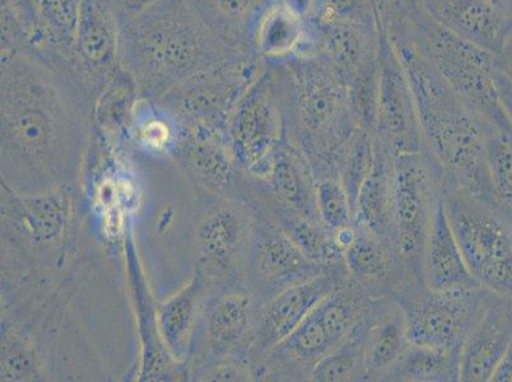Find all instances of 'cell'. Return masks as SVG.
I'll return each instance as SVG.
<instances>
[{
	"instance_id": "18",
	"label": "cell",
	"mask_w": 512,
	"mask_h": 382,
	"mask_svg": "<svg viewBox=\"0 0 512 382\" xmlns=\"http://www.w3.org/2000/svg\"><path fill=\"white\" fill-rule=\"evenodd\" d=\"M512 342V297L487 291L481 314L460 351V379L491 381Z\"/></svg>"
},
{
	"instance_id": "32",
	"label": "cell",
	"mask_w": 512,
	"mask_h": 382,
	"mask_svg": "<svg viewBox=\"0 0 512 382\" xmlns=\"http://www.w3.org/2000/svg\"><path fill=\"white\" fill-rule=\"evenodd\" d=\"M311 381L367 382L362 334L358 326L355 332L315 366Z\"/></svg>"
},
{
	"instance_id": "19",
	"label": "cell",
	"mask_w": 512,
	"mask_h": 382,
	"mask_svg": "<svg viewBox=\"0 0 512 382\" xmlns=\"http://www.w3.org/2000/svg\"><path fill=\"white\" fill-rule=\"evenodd\" d=\"M344 263L349 279L375 297L395 300L409 288L425 286L408 281L389 241L357 225L355 235L344 249Z\"/></svg>"
},
{
	"instance_id": "20",
	"label": "cell",
	"mask_w": 512,
	"mask_h": 382,
	"mask_svg": "<svg viewBox=\"0 0 512 382\" xmlns=\"http://www.w3.org/2000/svg\"><path fill=\"white\" fill-rule=\"evenodd\" d=\"M213 287L195 270L181 290L156 306L158 337L175 365H189L204 307Z\"/></svg>"
},
{
	"instance_id": "31",
	"label": "cell",
	"mask_w": 512,
	"mask_h": 382,
	"mask_svg": "<svg viewBox=\"0 0 512 382\" xmlns=\"http://www.w3.org/2000/svg\"><path fill=\"white\" fill-rule=\"evenodd\" d=\"M37 25L46 45L40 50L57 51L74 63L76 41L82 0H34Z\"/></svg>"
},
{
	"instance_id": "14",
	"label": "cell",
	"mask_w": 512,
	"mask_h": 382,
	"mask_svg": "<svg viewBox=\"0 0 512 382\" xmlns=\"http://www.w3.org/2000/svg\"><path fill=\"white\" fill-rule=\"evenodd\" d=\"M69 186L23 193L2 181V230L34 253L62 246L72 217Z\"/></svg>"
},
{
	"instance_id": "34",
	"label": "cell",
	"mask_w": 512,
	"mask_h": 382,
	"mask_svg": "<svg viewBox=\"0 0 512 382\" xmlns=\"http://www.w3.org/2000/svg\"><path fill=\"white\" fill-rule=\"evenodd\" d=\"M487 165L493 193L512 209V135L493 133L488 138Z\"/></svg>"
},
{
	"instance_id": "8",
	"label": "cell",
	"mask_w": 512,
	"mask_h": 382,
	"mask_svg": "<svg viewBox=\"0 0 512 382\" xmlns=\"http://www.w3.org/2000/svg\"><path fill=\"white\" fill-rule=\"evenodd\" d=\"M286 138L285 105L276 65L263 72L235 107L225 143L237 169L249 180L263 181L271 170L274 152Z\"/></svg>"
},
{
	"instance_id": "28",
	"label": "cell",
	"mask_w": 512,
	"mask_h": 382,
	"mask_svg": "<svg viewBox=\"0 0 512 382\" xmlns=\"http://www.w3.org/2000/svg\"><path fill=\"white\" fill-rule=\"evenodd\" d=\"M183 127L160 101L139 100L124 137L156 156H174Z\"/></svg>"
},
{
	"instance_id": "35",
	"label": "cell",
	"mask_w": 512,
	"mask_h": 382,
	"mask_svg": "<svg viewBox=\"0 0 512 382\" xmlns=\"http://www.w3.org/2000/svg\"><path fill=\"white\" fill-rule=\"evenodd\" d=\"M3 6L11 9L17 20L21 22L23 29L29 35V48L40 43L43 39L39 25H37V18L34 7V0H2Z\"/></svg>"
},
{
	"instance_id": "17",
	"label": "cell",
	"mask_w": 512,
	"mask_h": 382,
	"mask_svg": "<svg viewBox=\"0 0 512 382\" xmlns=\"http://www.w3.org/2000/svg\"><path fill=\"white\" fill-rule=\"evenodd\" d=\"M437 23L497 54L512 35V0H420Z\"/></svg>"
},
{
	"instance_id": "26",
	"label": "cell",
	"mask_w": 512,
	"mask_h": 382,
	"mask_svg": "<svg viewBox=\"0 0 512 382\" xmlns=\"http://www.w3.org/2000/svg\"><path fill=\"white\" fill-rule=\"evenodd\" d=\"M283 0H192L204 22L232 48L251 53V35L265 11Z\"/></svg>"
},
{
	"instance_id": "30",
	"label": "cell",
	"mask_w": 512,
	"mask_h": 382,
	"mask_svg": "<svg viewBox=\"0 0 512 382\" xmlns=\"http://www.w3.org/2000/svg\"><path fill=\"white\" fill-rule=\"evenodd\" d=\"M460 351L412 344L384 382H459Z\"/></svg>"
},
{
	"instance_id": "12",
	"label": "cell",
	"mask_w": 512,
	"mask_h": 382,
	"mask_svg": "<svg viewBox=\"0 0 512 382\" xmlns=\"http://www.w3.org/2000/svg\"><path fill=\"white\" fill-rule=\"evenodd\" d=\"M259 304L244 283L223 284L209 293L190 372L227 361H244ZM248 363V362H246Z\"/></svg>"
},
{
	"instance_id": "9",
	"label": "cell",
	"mask_w": 512,
	"mask_h": 382,
	"mask_svg": "<svg viewBox=\"0 0 512 382\" xmlns=\"http://www.w3.org/2000/svg\"><path fill=\"white\" fill-rule=\"evenodd\" d=\"M255 225L245 197H227L204 214L195 231V270L214 288L242 283Z\"/></svg>"
},
{
	"instance_id": "36",
	"label": "cell",
	"mask_w": 512,
	"mask_h": 382,
	"mask_svg": "<svg viewBox=\"0 0 512 382\" xmlns=\"http://www.w3.org/2000/svg\"><path fill=\"white\" fill-rule=\"evenodd\" d=\"M161 0H110L119 25L132 21L133 18L142 15L152 7H155Z\"/></svg>"
},
{
	"instance_id": "1",
	"label": "cell",
	"mask_w": 512,
	"mask_h": 382,
	"mask_svg": "<svg viewBox=\"0 0 512 382\" xmlns=\"http://www.w3.org/2000/svg\"><path fill=\"white\" fill-rule=\"evenodd\" d=\"M95 102L72 60L2 54V181L23 193L69 186L96 132Z\"/></svg>"
},
{
	"instance_id": "21",
	"label": "cell",
	"mask_w": 512,
	"mask_h": 382,
	"mask_svg": "<svg viewBox=\"0 0 512 382\" xmlns=\"http://www.w3.org/2000/svg\"><path fill=\"white\" fill-rule=\"evenodd\" d=\"M358 328L361 330L367 382L385 376L411 346L402 306L389 297H374Z\"/></svg>"
},
{
	"instance_id": "22",
	"label": "cell",
	"mask_w": 512,
	"mask_h": 382,
	"mask_svg": "<svg viewBox=\"0 0 512 382\" xmlns=\"http://www.w3.org/2000/svg\"><path fill=\"white\" fill-rule=\"evenodd\" d=\"M269 199L306 220L321 222L318 211V180L299 148L283 139L274 152L271 170L263 181L250 180Z\"/></svg>"
},
{
	"instance_id": "2",
	"label": "cell",
	"mask_w": 512,
	"mask_h": 382,
	"mask_svg": "<svg viewBox=\"0 0 512 382\" xmlns=\"http://www.w3.org/2000/svg\"><path fill=\"white\" fill-rule=\"evenodd\" d=\"M119 26L120 65L137 79L143 99L161 100L194 74L244 53L204 22L192 0H161Z\"/></svg>"
},
{
	"instance_id": "27",
	"label": "cell",
	"mask_w": 512,
	"mask_h": 382,
	"mask_svg": "<svg viewBox=\"0 0 512 382\" xmlns=\"http://www.w3.org/2000/svg\"><path fill=\"white\" fill-rule=\"evenodd\" d=\"M307 36L305 18L285 2L274 4L259 18L251 35V53L265 63L279 62L299 53Z\"/></svg>"
},
{
	"instance_id": "13",
	"label": "cell",
	"mask_w": 512,
	"mask_h": 382,
	"mask_svg": "<svg viewBox=\"0 0 512 382\" xmlns=\"http://www.w3.org/2000/svg\"><path fill=\"white\" fill-rule=\"evenodd\" d=\"M380 30L379 93L374 130L376 142L393 157L426 152L411 83L381 22Z\"/></svg>"
},
{
	"instance_id": "40",
	"label": "cell",
	"mask_w": 512,
	"mask_h": 382,
	"mask_svg": "<svg viewBox=\"0 0 512 382\" xmlns=\"http://www.w3.org/2000/svg\"><path fill=\"white\" fill-rule=\"evenodd\" d=\"M288 7L295 11L302 18H309L313 15L319 0H283Z\"/></svg>"
},
{
	"instance_id": "15",
	"label": "cell",
	"mask_w": 512,
	"mask_h": 382,
	"mask_svg": "<svg viewBox=\"0 0 512 382\" xmlns=\"http://www.w3.org/2000/svg\"><path fill=\"white\" fill-rule=\"evenodd\" d=\"M347 277V270L327 272L287 288L260 305L245 356L253 370Z\"/></svg>"
},
{
	"instance_id": "10",
	"label": "cell",
	"mask_w": 512,
	"mask_h": 382,
	"mask_svg": "<svg viewBox=\"0 0 512 382\" xmlns=\"http://www.w3.org/2000/svg\"><path fill=\"white\" fill-rule=\"evenodd\" d=\"M251 204L255 208V225L242 283L259 306L287 288L328 272L305 254L263 209Z\"/></svg>"
},
{
	"instance_id": "23",
	"label": "cell",
	"mask_w": 512,
	"mask_h": 382,
	"mask_svg": "<svg viewBox=\"0 0 512 382\" xmlns=\"http://www.w3.org/2000/svg\"><path fill=\"white\" fill-rule=\"evenodd\" d=\"M174 157L189 179L209 193L230 197L228 194L244 189L245 176L237 169L222 135L183 129Z\"/></svg>"
},
{
	"instance_id": "37",
	"label": "cell",
	"mask_w": 512,
	"mask_h": 382,
	"mask_svg": "<svg viewBox=\"0 0 512 382\" xmlns=\"http://www.w3.org/2000/svg\"><path fill=\"white\" fill-rule=\"evenodd\" d=\"M495 79L498 92H500L502 105H504L505 113L509 118L511 130H512V79L507 78L504 74L496 71L495 68Z\"/></svg>"
},
{
	"instance_id": "5",
	"label": "cell",
	"mask_w": 512,
	"mask_h": 382,
	"mask_svg": "<svg viewBox=\"0 0 512 382\" xmlns=\"http://www.w3.org/2000/svg\"><path fill=\"white\" fill-rule=\"evenodd\" d=\"M444 206L479 286L512 297V209L495 195L446 179Z\"/></svg>"
},
{
	"instance_id": "24",
	"label": "cell",
	"mask_w": 512,
	"mask_h": 382,
	"mask_svg": "<svg viewBox=\"0 0 512 382\" xmlns=\"http://www.w3.org/2000/svg\"><path fill=\"white\" fill-rule=\"evenodd\" d=\"M423 283L431 291L445 292L477 288L462 248L451 228L444 197L428 234L422 262Z\"/></svg>"
},
{
	"instance_id": "25",
	"label": "cell",
	"mask_w": 512,
	"mask_h": 382,
	"mask_svg": "<svg viewBox=\"0 0 512 382\" xmlns=\"http://www.w3.org/2000/svg\"><path fill=\"white\" fill-rule=\"evenodd\" d=\"M393 156L375 139V160L358 193L355 225L386 241L392 234Z\"/></svg>"
},
{
	"instance_id": "16",
	"label": "cell",
	"mask_w": 512,
	"mask_h": 382,
	"mask_svg": "<svg viewBox=\"0 0 512 382\" xmlns=\"http://www.w3.org/2000/svg\"><path fill=\"white\" fill-rule=\"evenodd\" d=\"M120 26L110 0H82L74 41V67L93 95L120 67Z\"/></svg>"
},
{
	"instance_id": "38",
	"label": "cell",
	"mask_w": 512,
	"mask_h": 382,
	"mask_svg": "<svg viewBox=\"0 0 512 382\" xmlns=\"http://www.w3.org/2000/svg\"><path fill=\"white\" fill-rule=\"evenodd\" d=\"M495 68L497 72L512 79V35L502 49L495 54Z\"/></svg>"
},
{
	"instance_id": "4",
	"label": "cell",
	"mask_w": 512,
	"mask_h": 382,
	"mask_svg": "<svg viewBox=\"0 0 512 382\" xmlns=\"http://www.w3.org/2000/svg\"><path fill=\"white\" fill-rule=\"evenodd\" d=\"M392 43L411 83L427 151L439 163L445 179L495 195L487 165V142L495 130L469 109L434 65L412 46L397 40Z\"/></svg>"
},
{
	"instance_id": "7",
	"label": "cell",
	"mask_w": 512,
	"mask_h": 382,
	"mask_svg": "<svg viewBox=\"0 0 512 382\" xmlns=\"http://www.w3.org/2000/svg\"><path fill=\"white\" fill-rule=\"evenodd\" d=\"M265 62L239 53L181 82L161 100L186 132L222 135L242 96L263 72Z\"/></svg>"
},
{
	"instance_id": "33",
	"label": "cell",
	"mask_w": 512,
	"mask_h": 382,
	"mask_svg": "<svg viewBox=\"0 0 512 382\" xmlns=\"http://www.w3.org/2000/svg\"><path fill=\"white\" fill-rule=\"evenodd\" d=\"M318 211L320 220L329 231L337 232L353 225L355 208L339 177H323L318 180Z\"/></svg>"
},
{
	"instance_id": "3",
	"label": "cell",
	"mask_w": 512,
	"mask_h": 382,
	"mask_svg": "<svg viewBox=\"0 0 512 382\" xmlns=\"http://www.w3.org/2000/svg\"><path fill=\"white\" fill-rule=\"evenodd\" d=\"M273 64L281 78L288 141L304 153L316 180L339 177L349 144L362 129L347 86L311 50Z\"/></svg>"
},
{
	"instance_id": "39",
	"label": "cell",
	"mask_w": 512,
	"mask_h": 382,
	"mask_svg": "<svg viewBox=\"0 0 512 382\" xmlns=\"http://www.w3.org/2000/svg\"><path fill=\"white\" fill-rule=\"evenodd\" d=\"M491 381L512 382V342L505 356L502 357L501 362L498 363L495 372H493Z\"/></svg>"
},
{
	"instance_id": "6",
	"label": "cell",
	"mask_w": 512,
	"mask_h": 382,
	"mask_svg": "<svg viewBox=\"0 0 512 382\" xmlns=\"http://www.w3.org/2000/svg\"><path fill=\"white\" fill-rule=\"evenodd\" d=\"M444 180V171L428 151L393 157L390 240L404 274L414 284H425L423 253L444 197Z\"/></svg>"
},
{
	"instance_id": "29",
	"label": "cell",
	"mask_w": 512,
	"mask_h": 382,
	"mask_svg": "<svg viewBox=\"0 0 512 382\" xmlns=\"http://www.w3.org/2000/svg\"><path fill=\"white\" fill-rule=\"evenodd\" d=\"M142 99L137 79L127 69H116L97 96L93 106V123L106 137H124L134 109Z\"/></svg>"
},
{
	"instance_id": "11",
	"label": "cell",
	"mask_w": 512,
	"mask_h": 382,
	"mask_svg": "<svg viewBox=\"0 0 512 382\" xmlns=\"http://www.w3.org/2000/svg\"><path fill=\"white\" fill-rule=\"evenodd\" d=\"M487 290L437 292L426 286L409 288L395 298L406 315L409 340L417 346L462 351L479 314Z\"/></svg>"
}]
</instances>
